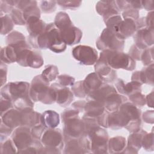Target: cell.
<instances>
[{"mask_svg":"<svg viewBox=\"0 0 154 154\" xmlns=\"http://www.w3.org/2000/svg\"><path fill=\"white\" fill-rule=\"evenodd\" d=\"M64 153H88L85 148L82 137L71 138L64 141Z\"/></svg>","mask_w":154,"mask_h":154,"instance_id":"obj_23","label":"cell"},{"mask_svg":"<svg viewBox=\"0 0 154 154\" xmlns=\"http://www.w3.org/2000/svg\"><path fill=\"white\" fill-rule=\"evenodd\" d=\"M153 11L149 12L147 16L145 17V21H146V25L147 27H150V28H153Z\"/></svg>","mask_w":154,"mask_h":154,"instance_id":"obj_60","label":"cell"},{"mask_svg":"<svg viewBox=\"0 0 154 154\" xmlns=\"http://www.w3.org/2000/svg\"><path fill=\"white\" fill-rule=\"evenodd\" d=\"M60 32L64 42L70 46L78 43L82 37V31L73 25L61 29Z\"/></svg>","mask_w":154,"mask_h":154,"instance_id":"obj_16","label":"cell"},{"mask_svg":"<svg viewBox=\"0 0 154 154\" xmlns=\"http://www.w3.org/2000/svg\"><path fill=\"white\" fill-rule=\"evenodd\" d=\"M72 55L81 64L87 66L95 64L98 60L97 51L86 45H78L72 50Z\"/></svg>","mask_w":154,"mask_h":154,"instance_id":"obj_9","label":"cell"},{"mask_svg":"<svg viewBox=\"0 0 154 154\" xmlns=\"http://www.w3.org/2000/svg\"><path fill=\"white\" fill-rule=\"evenodd\" d=\"M117 91L114 87L106 83H103L97 90L91 92L87 96V99L97 100L103 103V100L107 96Z\"/></svg>","mask_w":154,"mask_h":154,"instance_id":"obj_25","label":"cell"},{"mask_svg":"<svg viewBox=\"0 0 154 154\" xmlns=\"http://www.w3.org/2000/svg\"><path fill=\"white\" fill-rule=\"evenodd\" d=\"M40 141L43 146L42 152L45 153H60L64 144L62 131L56 128L46 129Z\"/></svg>","mask_w":154,"mask_h":154,"instance_id":"obj_3","label":"cell"},{"mask_svg":"<svg viewBox=\"0 0 154 154\" xmlns=\"http://www.w3.org/2000/svg\"><path fill=\"white\" fill-rule=\"evenodd\" d=\"M43 36L47 49L55 53H61L66 50L67 45L62 39L60 30L54 23L47 24Z\"/></svg>","mask_w":154,"mask_h":154,"instance_id":"obj_5","label":"cell"},{"mask_svg":"<svg viewBox=\"0 0 154 154\" xmlns=\"http://www.w3.org/2000/svg\"><path fill=\"white\" fill-rule=\"evenodd\" d=\"M147 132L140 129L137 132H133L128 139L127 146H126L123 153H137L141 147L143 136Z\"/></svg>","mask_w":154,"mask_h":154,"instance_id":"obj_20","label":"cell"},{"mask_svg":"<svg viewBox=\"0 0 154 154\" xmlns=\"http://www.w3.org/2000/svg\"><path fill=\"white\" fill-rule=\"evenodd\" d=\"M119 109L123 111L129 117L130 122L141 120V110L132 102L127 101L124 102Z\"/></svg>","mask_w":154,"mask_h":154,"instance_id":"obj_29","label":"cell"},{"mask_svg":"<svg viewBox=\"0 0 154 154\" xmlns=\"http://www.w3.org/2000/svg\"><path fill=\"white\" fill-rule=\"evenodd\" d=\"M26 26L27 31L29 34L28 37L36 38L45 31L47 24L40 19L39 17H31L26 20Z\"/></svg>","mask_w":154,"mask_h":154,"instance_id":"obj_19","label":"cell"},{"mask_svg":"<svg viewBox=\"0 0 154 154\" xmlns=\"http://www.w3.org/2000/svg\"><path fill=\"white\" fill-rule=\"evenodd\" d=\"M87 136L90 141L91 153H108L109 137L108 132L105 129L99 126Z\"/></svg>","mask_w":154,"mask_h":154,"instance_id":"obj_7","label":"cell"},{"mask_svg":"<svg viewBox=\"0 0 154 154\" xmlns=\"http://www.w3.org/2000/svg\"><path fill=\"white\" fill-rule=\"evenodd\" d=\"M57 3L64 8L74 9L79 7L82 2L81 1H57Z\"/></svg>","mask_w":154,"mask_h":154,"instance_id":"obj_51","label":"cell"},{"mask_svg":"<svg viewBox=\"0 0 154 154\" xmlns=\"http://www.w3.org/2000/svg\"><path fill=\"white\" fill-rule=\"evenodd\" d=\"M43 146L38 140L34 139L32 143L25 149L22 150L20 153H40Z\"/></svg>","mask_w":154,"mask_h":154,"instance_id":"obj_41","label":"cell"},{"mask_svg":"<svg viewBox=\"0 0 154 154\" xmlns=\"http://www.w3.org/2000/svg\"><path fill=\"white\" fill-rule=\"evenodd\" d=\"M13 129L10 128V127L6 126L2 122H1V141H2L3 139H6L7 137L11 134L13 131Z\"/></svg>","mask_w":154,"mask_h":154,"instance_id":"obj_55","label":"cell"},{"mask_svg":"<svg viewBox=\"0 0 154 154\" xmlns=\"http://www.w3.org/2000/svg\"><path fill=\"white\" fill-rule=\"evenodd\" d=\"M135 45L144 50L153 44V28L144 27L138 29L134 34Z\"/></svg>","mask_w":154,"mask_h":154,"instance_id":"obj_12","label":"cell"},{"mask_svg":"<svg viewBox=\"0 0 154 154\" xmlns=\"http://www.w3.org/2000/svg\"><path fill=\"white\" fill-rule=\"evenodd\" d=\"M80 112L73 107L67 108L64 110L63 112L61 114V119L63 123L65 122L66 120H69L70 119L75 118L79 117V113Z\"/></svg>","mask_w":154,"mask_h":154,"instance_id":"obj_47","label":"cell"},{"mask_svg":"<svg viewBox=\"0 0 154 154\" xmlns=\"http://www.w3.org/2000/svg\"><path fill=\"white\" fill-rule=\"evenodd\" d=\"M30 84L27 82L17 81L7 83L1 89V96L11 101L29 96Z\"/></svg>","mask_w":154,"mask_h":154,"instance_id":"obj_6","label":"cell"},{"mask_svg":"<svg viewBox=\"0 0 154 154\" xmlns=\"http://www.w3.org/2000/svg\"><path fill=\"white\" fill-rule=\"evenodd\" d=\"M54 24L60 30H61L73 25V23L66 13L60 11L58 12L55 16Z\"/></svg>","mask_w":154,"mask_h":154,"instance_id":"obj_33","label":"cell"},{"mask_svg":"<svg viewBox=\"0 0 154 154\" xmlns=\"http://www.w3.org/2000/svg\"><path fill=\"white\" fill-rule=\"evenodd\" d=\"M141 146L147 151L153 150V133H146L142 140Z\"/></svg>","mask_w":154,"mask_h":154,"instance_id":"obj_44","label":"cell"},{"mask_svg":"<svg viewBox=\"0 0 154 154\" xmlns=\"http://www.w3.org/2000/svg\"><path fill=\"white\" fill-rule=\"evenodd\" d=\"M1 16H3V13H9L11 12L13 8L15 7L16 0L14 1H1Z\"/></svg>","mask_w":154,"mask_h":154,"instance_id":"obj_45","label":"cell"},{"mask_svg":"<svg viewBox=\"0 0 154 154\" xmlns=\"http://www.w3.org/2000/svg\"><path fill=\"white\" fill-rule=\"evenodd\" d=\"M51 86L55 91V102L59 105L65 107L72 102L73 99V94L68 87L62 86L58 83H54Z\"/></svg>","mask_w":154,"mask_h":154,"instance_id":"obj_14","label":"cell"},{"mask_svg":"<svg viewBox=\"0 0 154 154\" xmlns=\"http://www.w3.org/2000/svg\"><path fill=\"white\" fill-rule=\"evenodd\" d=\"M1 122L14 129L22 126V112L17 109L11 108L1 115Z\"/></svg>","mask_w":154,"mask_h":154,"instance_id":"obj_18","label":"cell"},{"mask_svg":"<svg viewBox=\"0 0 154 154\" xmlns=\"http://www.w3.org/2000/svg\"><path fill=\"white\" fill-rule=\"evenodd\" d=\"M30 128L24 126L15 129L11 135V140L16 146L19 153L31 144L34 140Z\"/></svg>","mask_w":154,"mask_h":154,"instance_id":"obj_10","label":"cell"},{"mask_svg":"<svg viewBox=\"0 0 154 154\" xmlns=\"http://www.w3.org/2000/svg\"><path fill=\"white\" fill-rule=\"evenodd\" d=\"M140 78L142 84L153 85V64L146 66L140 71Z\"/></svg>","mask_w":154,"mask_h":154,"instance_id":"obj_32","label":"cell"},{"mask_svg":"<svg viewBox=\"0 0 154 154\" xmlns=\"http://www.w3.org/2000/svg\"><path fill=\"white\" fill-rule=\"evenodd\" d=\"M0 77H1V86L2 87L7 81V68L5 64L3 62L1 63L0 65Z\"/></svg>","mask_w":154,"mask_h":154,"instance_id":"obj_56","label":"cell"},{"mask_svg":"<svg viewBox=\"0 0 154 154\" xmlns=\"http://www.w3.org/2000/svg\"><path fill=\"white\" fill-rule=\"evenodd\" d=\"M1 34L2 35H5L10 32L14 27V22L11 19L10 15L5 14L1 16Z\"/></svg>","mask_w":154,"mask_h":154,"instance_id":"obj_37","label":"cell"},{"mask_svg":"<svg viewBox=\"0 0 154 154\" xmlns=\"http://www.w3.org/2000/svg\"><path fill=\"white\" fill-rule=\"evenodd\" d=\"M1 153H17L18 150L11 139L1 141Z\"/></svg>","mask_w":154,"mask_h":154,"instance_id":"obj_38","label":"cell"},{"mask_svg":"<svg viewBox=\"0 0 154 154\" xmlns=\"http://www.w3.org/2000/svg\"><path fill=\"white\" fill-rule=\"evenodd\" d=\"M22 11L23 12V17L26 22L31 17H40V11L37 6V2L35 1H32L29 6Z\"/></svg>","mask_w":154,"mask_h":154,"instance_id":"obj_34","label":"cell"},{"mask_svg":"<svg viewBox=\"0 0 154 154\" xmlns=\"http://www.w3.org/2000/svg\"><path fill=\"white\" fill-rule=\"evenodd\" d=\"M16 62L23 67L40 68L43 64V59L39 52L28 47L20 50L17 55Z\"/></svg>","mask_w":154,"mask_h":154,"instance_id":"obj_8","label":"cell"},{"mask_svg":"<svg viewBox=\"0 0 154 154\" xmlns=\"http://www.w3.org/2000/svg\"><path fill=\"white\" fill-rule=\"evenodd\" d=\"M25 42V36L19 31H14L6 37V43L7 45L16 46Z\"/></svg>","mask_w":154,"mask_h":154,"instance_id":"obj_35","label":"cell"},{"mask_svg":"<svg viewBox=\"0 0 154 154\" xmlns=\"http://www.w3.org/2000/svg\"><path fill=\"white\" fill-rule=\"evenodd\" d=\"M94 70L103 82H111L116 79L117 73L115 69L109 67L105 63L97 60L94 64Z\"/></svg>","mask_w":154,"mask_h":154,"instance_id":"obj_17","label":"cell"},{"mask_svg":"<svg viewBox=\"0 0 154 154\" xmlns=\"http://www.w3.org/2000/svg\"><path fill=\"white\" fill-rule=\"evenodd\" d=\"M142 118L146 123H153V110H147L143 113Z\"/></svg>","mask_w":154,"mask_h":154,"instance_id":"obj_57","label":"cell"},{"mask_svg":"<svg viewBox=\"0 0 154 154\" xmlns=\"http://www.w3.org/2000/svg\"><path fill=\"white\" fill-rule=\"evenodd\" d=\"M58 84L64 87L72 86L75 83V78L67 75H61L57 77Z\"/></svg>","mask_w":154,"mask_h":154,"instance_id":"obj_50","label":"cell"},{"mask_svg":"<svg viewBox=\"0 0 154 154\" xmlns=\"http://www.w3.org/2000/svg\"><path fill=\"white\" fill-rule=\"evenodd\" d=\"M46 128L40 123L31 128V132L32 137L34 139L40 140L43 132Z\"/></svg>","mask_w":154,"mask_h":154,"instance_id":"obj_49","label":"cell"},{"mask_svg":"<svg viewBox=\"0 0 154 154\" xmlns=\"http://www.w3.org/2000/svg\"><path fill=\"white\" fill-rule=\"evenodd\" d=\"M41 75L48 82L52 81L58 77V67L54 65H48L42 71Z\"/></svg>","mask_w":154,"mask_h":154,"instance_id":"obj_36","label":"cell"},{"mask_svg":"<svg viewBox=\"0 0 154 154\" xmlns=\"http://www.w3.org/2000/svg\"><path fill=\"white\" fill-rule=\"evenodd\" d=\"M40 120L46 129L55 128L60 123V116L55 111L47 110L42 114Z\"/></svg>","mask_w":154,"mask_h":154,"instance_id":"obj_28","label":"cell"},{"mask_svg":"<svg viewBox=\"0 0 154 154\" xmlns=\"http://www.w3.org/2000/svg\"><path fill=\"white\" fill-rule=\"evenodd\" d=\"M64 123V141L71 138H79L84 134V125L79 117L66 120Z\"/></svg>","mask_w":154,"mask_h":154,"instance_id":"obj_11","label":"cell"},{"mask_svg":"<svg viewBox=\"0 0 154 154\" xmlns=\"http://www.w3.org/2000/svg\"><path fill=\"white\" fill-rule=\"evenodd\" d=\"M142 8H145L148 11H153L154 8V1L153 0L150 1H141Z\"/></svg>","mask_w":154,"mask_h":154,"instance_id":"obj_58","label":"cell"},{"mask_svg":"<svg viewBox=\"0 0 154 154\" xmlns=\"http://www.w3.org/2000/svg\"><path fill=\"white\" fill-rule=\"evenodd\" d=\"M22 126L30 128L40 123L42 114L34 111L33 109L21 111Z\"/></svg>","mask_w":154,"mask_h":154,"instance_id":"obj_26","label":"cell"},{"mask_svg":"<svg viewBox=\"0 0 154 154\" xmlns=\"http://www.w3.org/2000/svg\"><path fill=\"white\" fill-rule=\"evenodd\" d=\"M146 100L148 106L153 108V91H152L150 93H149L146 96Z\"/></svg>","mask_w":154,"mask_h":154,"instance_id":"obj_61","label":"cell"},{"mask_svg":"<svg viewBox=\"0 0 154 154\" xmlns=\"http://www.w3.org/2000/svg\"><path fill=\"white\" fill-rule=\"evenodd\" d=\"M142 84L136 82L132 81L128 83H125L122 79H117L115 86L117 92L120 94L129 96L136 92H141V87Z\"/></svg>","mask_w":154,"mask_h":154,"instance_id":"obj_21","label":"cell"},{"mask_svg":"<svg viewBox=\"0 0 154 154\" xmlns=\"http://www.w3.org/2000/svg\"><path fill=\"white\" fill-rule=\"evenodd\" d=\"M126 101L128 99L126 96L115 92L107 96L103 100V104L109 112H113L119 110L121 105Z\"/></svg>","mask_w":154,"mask_h":154,"instance_id":"obj_22","label":"cell"},{"mask_svg":"<svg viewBox=\"0 0 154 154\" xmlns=\"http://www.w3.org/2000/svg\"><path fill=\"white\" fill-rule=\"evenodd\" d=\"M141 60L145 66L153 64V47L148 48L143 51Z\"/></svg>","mask_w":154,"mask_h":154,"instance_id":"obj_42","label":"cell"},{"mask_svg":"<svg viewBox=\"0 0 154 154\" xmlns=\"http://www.w3.org/2000/svg\"><path fill=\"white\" fill-rule=\"evenodd\" d=\"M129 122V117L119 109L109 112L107 120L108 128L112 130H118L123 127L125 128Z\"/></svg>","mask_w":154,"mask_h":154,"instance_id":"obj_13","label":"cell"},{"mask_svg":"<svg viewBox=\"0 0 154 154\" xmlns=\"http://www.w3.org/2000/svg\"><path fill=\"white\" fill-rule=\"evenodd\" d=\"M96 46L100 51L110 50L122 52L125 46V40L119 37L110 29L105 28L96 42Z\"/></svg>","mask_w":154,"mask_h":154,"instance_id":"obj_4","label":"cell"},{"mask_svg":"<svg viewBox=\"0 0 154 154\" xmlns=\"http://www.w3.org/2000/svg\"><path fill=\"white\" fill-rule=\"evenodd\" d=\"M114 2V1H99L96 5V10L99 15L102 16L105 11L111 7Z\"/></svg>","mask_w":154,"mask_h":154,"instance_id":"obj_48","label":"cell"},{"mask_svg":"<svg viewBox=\"0 0 154 154\" xmlns=\"http://www.w3.org/2000/svg\"><path fill=\"white\" fill-rule=\"evenodd\" d=\"M137 30V26L135 20L130 19L122 20L114 30L117 35L123 40L131 37L135 33Z\"/></svg>","mask_w":154,"mask_h":154,"instance_id":"obj_15","label":"cell"},{"mask_svg":"<svg viewBox=\"0 0 154 154\" xmlns=\"http://www.w3.org/2000/svg\"><path fill=\"white\" fill-rule=\"evenodd\" d=\"M122 16L124 19H130L136 21L139 19V10L133 8H128L123 11L122 13Z\"/></svg>","mask_w":154,"mask_h":154,"instance_id":"obj_52","label":"cell"},{"mask_svg":"<svg viewBox=\"0 0 154 154\" xmlns=\"http://www.w3.org/2000/svg\"><path fill=\"white\" fill-rule=\"evenodd\" d=\"M84 111H85L84 116L96 119L103 114L106 108L102 102L95 100H89L86 102Z\"/></svg>","mask_w":154,"mask_h":154,"instance_id":"obj_24","label":"cell"},{"mask_svg":"<svg viewBox=\"0 0 154 154\" xmlns=\"http://www.w3.org/2000/svg\"><path fill=\"white\" fill-rule=\"evenodd\" d=\"M17 55L15 48L12 46L7 45L1 49V61L5 64L16 62Z\"/></svg>","mask_w":154,"mask_h":154,"instance_id":"obj_31","label":"cell"},{"mask_svg":"<svg viewBox=\"0 0 154 154\" xmlns=\"http://www.w3.org/2000/svg\"><path fill=\"white\" fill-rule=\"evenodd\" d=\"M85 103H86V102L84 100H78L77 102H74L72 104V107H73V108L79 111V112H82L84 110V106H85Z\"/></svg>","mask_w":154,"mask_h":154,"instance_id":"obj_59","label":"cell"},{"mask_svg":"<svg viewBox=\"0 0 154 154\" xmlns=\"http://www.w3.org/2000/svg\"><path fill=\"white\" fill-rule=\"evenodd\" d=\"M128 96L132 103L137 107H142L146 104V97L141 92H136Z\"/></svg>","mask_w":154,"mask_h":154,"instance_id":"obj_40","label":"cell"},{"mask_svg":"<svg viewBox=\"0 0 154 154\" xmlns=\"http://www.w3.org/2000/svg\"><path fill=\"white\" fill-rule=\"evenodd\" d=\"M42 75L35 76L30 84L29 96L33 102H40L44 104H52L56 100L55 90L49 86Z\"/></svg>","mask_w":154,"mask_h":154,"instance_id":"obj_1","label":"cell"},{"mask_svg":"<svg viewBox=\"0 0 154 154\" xmlns=\"http://www.w3.org/2000/svg\"><path fill=\"white\" fill-rule=\"evenodd\" d=\"M113 69H122L132 71L135 68V61L128 54L120 51L110 50L102 51L98 58Z\"/></svg>","mask_w":154,"mask_h":154,"instance_id":"obj_2","label":"cell"},{"mask_svg":"<svg viewBox=\"0 0 154 154\" xmlns=\"http://www.w3.org/2000/svg\"><path fill=\"white\" fill-rule=\"evenodd\" d=\"M56 4L55 1H42L40 2V7L43 13H50L55 10Z\"/></svg>","mask_w":154,"mask_h":154,"instance_id":"obj_46","label":"cell"},{"mask_svg":"<svg viewBox=\"0 0 154 154\" xmlns=\"http://www.w3.org/2000/svg\"><path fill=\"white\" fill-rule=\"evenodd\" d=\"M103 83V81L96 72L88 74L83 81L84 87L87 96L91 92L97 90Z\"/></svg>","mask_w":154,"mask_h":154,"instance_id":"obj_27","label":"cell"},{"mask_svg":"<svg viewBox=\"0 0 154 154\" xmlns=\"http://www.w3.org/2000/svg\"><path fill=\"white\" fill-rule=\"evenodd\" d=\"M1 115L3 114L6 111L13 108V104L12 101L1 97Z\"/></svg>","mask_w":154,"mask_h":154,"instance_id":"obj_54","label":"cell"},{"mask_svg":"<svg viewBox=\"0 0 154 154\" xmlns=\"http://www.w3.org/2000/svg\"><path fill=\"white\" fill-rule=\"evenodd\" d=\"M126 146V138L122 136L112 137L108 140V151L110 153H123Z\"/></svg>","mask_w":154,"mask_h":154,"instance_id":"obj_30","label":"cell"},{"mask_svg":"<svg viewBox=\"0 0 154 154\" xmlns=\"http://www.w3.org/2000/svg\"><path fill=\"white\" fill-rule=\"evenodd\" d=\"M72 91L73 94L76 97L84 98L85 96H87L84 87L83 81H79L75 82L72 86Z\"/></svg>","mask_w":154,"mask_h":154,"instance_id":"obj_43","label":"cell"},{"mask_svg":"<svg viewBox=\"0 0 154 154\" xmlns=\"http://www.w3.org/2000/svg\"><path fill=\"white\" fill-rule=\"evenodd\" d=\"M143 51H144L143 49L138 48L135 45H134L131 47V48L129 51L128 55L133 60L140 61V60H141V55H142Z\"/></svg>","mask_w":154,"mask_h":154,"instance_id":"obj_53","label":"cell"},{"mask_svg":"<svg viewBox=\"0 0 154 154\" xmlns=\"http://www.w3.org/2000/svg\"><path fill=\"white\" fill-rule=\"evenodd\" d=\"M10 16L14 24L20 25H26V21L23 17L22 10L14 7L11 12Z\"/></svg>","mask_w":154,"mask_h":154,"instance_id":"obj_39","label":"cell"}]
</instances>
